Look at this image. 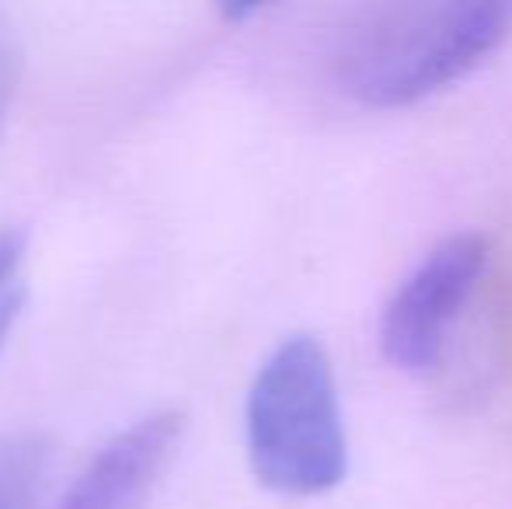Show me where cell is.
<instances>
[{"instance_id": "4", "label": "cell", "mask_w": 512, "mask_h": 509, "mask_svg": "<svg viewBox=\"0 0 512 509\" xmlns=\"http://www.w3.org/2000/svg\"><path fill=\"white\" fill-rule=\"evenodd\" d=\"M182 440V415L150 412L129 422L70 482L56 509H147Z\"/></svg>"}, {"instance_id": "2", "label": "cell", "mask_w": 512, "mask_h": 509, "mask_svg": "<svg viewBox=\"0 0 512 509\" xmlns=\"http://www.w3.org/2000/svg\"><path fill=\"white\" fill-rule=\"evenodd\" d=\"M255 478L276 496L314 499L349 471L342 398L331 356L314 335L283 339L255 370L244 401Z\"/></svg>"}, {"instance_id": "6", "label": "cell", "mask_w": 512, "mask_h": 509, "mask_svg": "<svg viewBox=\"0 0 512 509\" xmlns=\"http://www.w3.org/2000/svg\"><path fill=\"white\" fill-rule=\"evenodd\" d=\"M28 238L18 227H0V349L11 339L28 297Z\"/></svg>"}, {"instance_id": "5", "label": "cell", "mask_w": 512, "mask_h": 509, "mask_svg": "<svg viewBox=\"0 0 512 509\" xmlns=\"http://www.w3.org/2000/svg\"><path fill=\"white\" fill-rule=\"evenodd\" d=\"M49 440L39 433H0V509H32L46 482Z\"/></svg>"}, {"instance_id": "7", "label": "cell", "mask_w": 512, "mask_h": 509, "mask_svg": "<svg viewBox=\"0 0 512 509\" xmlns=\"http://www.w3.org/2000/svg\"><path fill=\"white\" fill-rule=\"evenodd\" d=\"M18 77H21V42L14 35V25L0 14V129L11 116L14 95H18Z\"/></svg>"}, {"instance_id": "1", "label": "cell", "mask_w": 512, "mask_h": 509, "mask_svg": "<svg viewBox=\"0 0 512 509\" xmlns=\"http://www.w3.org/2000/svg\"><path fill=\"white\" fill-rule=\"evenodd\" d=\"M509 39V0L363 7L331 49V81L363 109H405L464 81Z\"/></svg>"}, {"instance_id": "3", "label": "cell", "mask_w": 512, "mask_h": 509, "mask_svg": "<svg viewBox=\"0 0 512 509\" xmlns=\"http://www.w3.org/2000/svg\"><path fill=\"white\" fill-rule=\"evenodd\" d=\"M485 234H450L394 286L380 314V353L394 370L425 374L443 360L450 332L464 318L488 272Z\"/></svg>"}]
</instances>
